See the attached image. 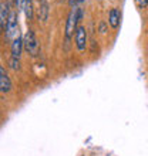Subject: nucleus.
Segmentation results:
<instances>
[{"label":"nucleus","instance_id":"obj_13","mask_svg":"<svg viewBox=\"0 0 148 156\" xmlns=\"http://www.w3.org/2000/svg\"><path fill=\"white\" fill-rule=\"evenodd\" d=\"M4 75H7V73H6V70H4L3 67L0 66V78H2V77H4Z\"/></svg>","mask_w":148,"mask_h":156},{"label":"nucleus","instance_id":"obj_1","mask_svg":"<svg viewBox=\"0 0 148 156\" xmlns=\"http://www.w3.org/2000/svg\"><path fill=\"white\" fill-rule=\"evenodd\" d=\"M83 13H81V9L74 6L71 7L68 16H67V20H66V30H64V36H66V43L70 41V38L73 37L76 34V30L78 27V21L81 19Z\"/></svg>","mask_w":148,"mask_h":156},{"label":"nucleus","instance_id":"obj_8","mask_svg":"<svg viewBox=\"0 0 148 156\" xmlns=\"http://www.w3.org/2000/svg\"><path fill=\"white\" fill-rule=\"evenodd\" d=\"M49 19V4L46 0H40V9H39V20L47 21Z\"/></svg>","mask_w":148,"mask_h":156},{"label":"nucleus","instance_id":"obj_9","mask_svg":"<svg viewBox=\"0 0 148 156\" xmlns=\"http://www.w3.org/2000/svg\"><path fill=\"white\" fill-rule=\"evenodd\" d=\"M23 10H24V14L27 17V20H31L33 19V0H26Z\"/></svg>","mask_w":148,"mask_h":156},{"label":"nucleus","instance_id":"obj_5","mask_svg":"<svg viewBox=\"0 0 148 156\" xmlns=\"http://www.w3.org/2000/svg\"><path fill=\"white\" fill-rule=\"evenodd\" d=\"M10 3L9 2H2L0 3V30L6 29V24H7L9 16H10Z\"/></svg>","mask_w":148,"mask_h":156},{"label":"nucleus","instance_id":"obj_12","mask_svg":"<svg viewBox=\"0 0 148 156\" xmlns=\"http://www.w3.org/2000/svg\"><path fill=\"white\" fill-rule=\"evenodd\" d=\"M78 2H81V0H68V4H70L71 7H74V6H77Z\"/></svg>","mask_w":148,"mask_h":156},{"label":"nucleus","instance_id":"obj_11","mask_svg":"<svg viewBox=\"0 0 148 156\" xmlns=\"http://www.w3.org/2000/svg\"><path fill=\"white\" fill-rule=\"evenodd\" d=\"M24 3H26V0H16L17 10H23V9H24Z\"/></svg>","mask_w":148,"mask_h":156},{"label":"nucleus","instance_id":"obj_2","mask_svg":"<svg viewBox=\"0 0 148 156\" xmlns=\"http://www.w3.org/2000/svg\"><path fill=\"white\" fill-rule=\"evenodd\" d=\"M23 47H24V50L31 57H37V55H39L40 44H39V40H37L33 30H27V31H26L24 37H23Z\"/></svg>","mask_w":148,"mask_h":156},{"label":"nucleus","instance_id":"obj_6","mask_svg":"<svg viewBox=\"0 0 148 156\" xmlns=\"http://www.w3.org/2000/svg\"><path fill=\"white\" fill-rule=\"evenodd\" d=\"M120 21H121V13L118 12V9H111L110 13H108V24L111 26V29H118Z\"/></svg>","mask_w":148,"mask_h":156},{"label":"nucleus","instance_id":"obj_4","mask_svg":"<svg viewBox=\"0 0 148 156\" xmlns=\"http://www.w3.org/2000/svg\"><path fill=\"white\" fill-rule=\"evenodd\" d=\"M74 44L78 53H84L87 48V30L84 26H78L74 34Z\"/></svg>","mask_w":148,"mask_h":156},{"label":"nucleus","instance_id":"obj_7","mask_svg":"<svg viewBox=\"0 0 148 156\" xmlns=\"http://www.w3.org/2000/svg\"><path fill=\"white\" fill-rule=\"evenodd\" d=\"M13 88V84H12V80L9 78V75H4V77L0 78V92L3 94H9Z\"/></svg>","mask_w":148,"mask_h":156},{"label":"nucleus","instance_id":"obj_10","mask_svg":"<svg viewBox=\"0 0 148 156\" xmlns=\"http://www.w3.org/2000/svg\"><path fill=\"white\" fill-rule=\"evenodd\" d=\"M135 3L140 9H145L148 6V0H135Z\"/></svg>","mask_w":148,"mask_h":156},{"label":"nucleus","instance_id":"obj_3","mask_svg":"<svg viewBox=\"0 0 148 156\" xmlns=\"http://www.w3.org/2000/svg\"><path fill=\"white\" fill-rule=\"evenodd\" d=\"M4 30H6V37H7L10 41H13L14 38H17L19 36H20V33H19V21H17V13L16 12L10 13L7 24H6V29Z\"/></svg>","mask_w":148,"mask_h":156}]
</instances>
